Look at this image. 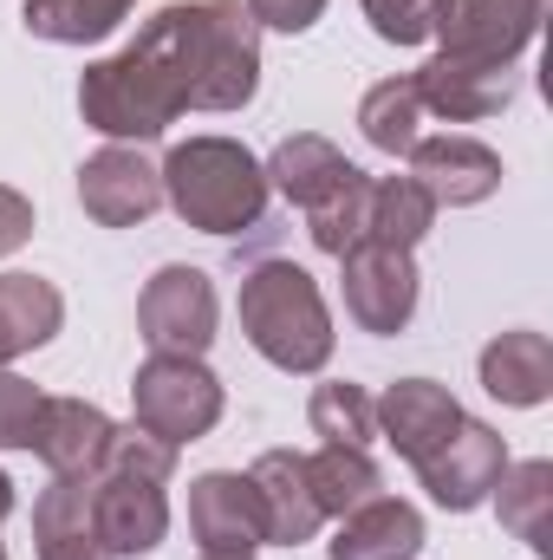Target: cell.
Masks as SVG:
<instances>
[{"instance_id": "obj_1", "label": "cell", "mask_w": 553, "mask_h": 560, "mask_svg": "<svg viewBox=\"0 0 553 560\" xmlns=\"http://www.w3.org/2000/svg\"><path fill=\"white\" fill-rule=\"evenodd\" d=\"M131 46L163 66L183 112H242L261 85V26L235 0L163 7Z\"/></svg>"}, {"instance_id": "obj_2", "label": "cell", "mask_w": 553, "mask_h": 560, "mask_svg": "<svg viewBox=\"0 0 553 560\" xmlns=\"http://www.w3.org/2000/svg\"><path fill=\"white\" fill-rule=\"evenodd\" d=\"M156 170H163V202L202 235H248L268 215V170L235 138H189Z\"/></svg>"}, {"instance_id": "obj_3", "label": "cell", "mask_w": 553, "mask_h": 560, "mask_svg": "<svg viewBox=\"0 0 553 560\" xmlns=\"http://www.w3.org/2000/svg\"><path fill=\"white\" fill-rule=\"evenodd\" d=\"M242 332L280 372H319L332 359V313L299 261H255L242 275Z\"/></svg>"}, {"instance_id": "obj_4", "label": "cell", "mask_w": 553, "mask_h": 560, "mask_svg": "<svg viewBox=\"0 0 553 560\" xmlns=\"http://www.w3.org/2000/svg\"><path fill=\"white\" fill-rule=\"evenodd\" d=\"M79 112H85L92 131H105L111 143H156L183 118V98H176V85L163 79V66L150 52L125 46V52L85 66Z\"/></svg>"}, {"instance_id": "obj_5", "label": "cell", "mask_w": 553, "mask_h": 560, "mask_svg": "<svg viewBox=\"0 0 553 560\" xmlns=\"http://www.w3.org/2000/svg\"><path fill=\"white\" fill-rule=\"evenodd\" d=\"M131 423L163 436L169 450L209 436L222 423V378L202 365V359H163L150 352L131 378Z\"/></svg>"}, {"instance_id": "obj_6", "label": "cell", "mask_w": 553, "mask_h": 560, "mask_svg": "<svg viewBox=\"0 0 553 560\" xmlns=\"http://www.w3.org/2000/svg\"><path fill=\"white\" fill-rule=\"evenodd\" d=\"M215 319H222L215 280L202 275V268L169 261V268H156V275L143 280L138 332L150 352H163V359H202L215 346Z\"/></svg>"}, {"instance_id": "obj_7", "label": "cell", "mask_w": 553, "mask_h": 560, "mask_svg": "<svg viewBox=\"0 0 553 560\" xmlns=\"http://www.w3.org/2000/svg\"><path fill=\"white\" fill-rule=\"evenodd\" d=\"M345 268V319L372 339H391L404 332L416 313V261L404 248H378V242H358L352 255H339Z\"/></svg>"}, {"instance_id": "obj_8", "label": "cell", "mask_w": 553, "mask_h": 560, "mask_svg": "<svg viewBox=\"0 0 553 560\" xmlns=\"http://www.w3.org/2000/svg\"><path fill=\"white\" fill-rule=\"evenodd\" d=\"M502 469H508V443H502V430H489V423H475V418H462L449 436H443V450H436L430 463H416L430 502L449 509V515L482 509V502L495 495Z\"/></svg>"}, {"instance_id": "obj_9", "label": "cell", "mask_w": 553, "mask_h": 560, "mask_svg": "<svg viewBox=\"0 0 553 560\" xmlns=\"http://www.w3.org/2000/svg\"><path fill=\"white\" fill-rule=\"evenodd\" d=\"M548 13H553V0H449V20H443L436 39L456 59L515 66L541 39V20Z\"/></svg>"}, {"instance_id": "obj_10", "label": "cell", "mask_w": 553, "mask_h": 560, "mask_svg": "<svg viewBox=\"0 0 553 560\" xmlns=\"http://www.w3.org/2000/svg\"><path fill=\"white\" fill-rule=\"evenodd\" d=\"M79 202L105 229H138L163 209V170L143 156V143H105L79 170Z\"/></svg>"}, {"instance_id": "obj_11", "label": "cell", "mask_w": 553, "mask_h": 560, "mask_svg": "<svg viewBox=\"0 0 553 560\" xmlns=\"http://www.w3.org/2000/svg\"><path fill=\"white\" fill-rule=\"evenodd\" d=\"M416 79V98L430 118H449V125H482V118H502L521 92V72L515 66H482V59H456V52H436Z\"/></svg>"}, {"instance_id": "obj_12", "label": "cell", "mask_w": 553, "mask_h": 560, "mask_svg": "<svg viewBox=\"0 0 553 560\" xmlns=\"http://www.w3.org/2000/svg\"><path fill=\"white\" fill-rule=\"evenodd\" d=\"M189 535L202 555H255L268 541L261 495L242 469H209L189 482Z\"/></svg>"}, {"instance_id": "obj_13", "label": "cell", "mask_w": 553, "mask_h": 560, "mask_svg": "<svg viewBox=\"0 0 553 560\" xmlns=\"http://www.w3.org/2000/svg\"><path fill=\"white\" fill-rule=\"evenodd\" d=\"M404 163H411V183L436 202V209H475V202H489V196L502 189V156H495L489 143L462 138V131H449V138H416V150Z\"/></svg>"}, {"instance_id": "obj_14", "label": "cell", "mask_w": 553, "mask_h": 560, "mask_svg": "<svg viewBox=\"0 0 553 560\" xmlns=\"http://www.w3.org/2000/svg\"><path fill=\"white\" fill-rule=\"evenodd\" d=\"M92 535L111 560H138L169 535V495L143 476H98L92 482Z\"/></svg>"}, {"instance_id": "obj_15", "label": "cell", "mask_w": 553, "mask_h": 560, "mask_svg": "<svg viewBox=\"0 0 553 560\" xmlns=\"http://www.w3.org/2000/svg\"><path fill=\"white\" fill-rule=\"evenodd\" d=\"M378 405V436L404 456V463H430L436 450H443V436L462 423V405L449 398V385H436V378H398L385 398H372Z\"/></svg>"}, {"instance_id": "obj_16", "label": "cell", "mask_w": 553, "mask_h": 560, "mask_svg": "<svg viewBox=\"0 0 553 560\" xmlns=\"http://www.w3.org/2000/svg\"><path fill=\"white\" fill-rule=\"evenodd\" d=\"M111 430H118V423L105 418L98 405H85V398H46L39 430H33V456H39L52 476H79V482H92V476L105 469Z\"/></svg>"}, {"instance_id": "obj_17", "label": "cell", "mask_w": 553, "mask_h": 560, "mask_svg": "<svg viewBox=\"0 0 553 560\" xmlns=\"http://www.w3.org/2000/svg\"><path fill=\"white\" fill-rule=\"evenodd\" d=\"M482 392L515 405V411H534L553 398V339L534 326H515L502 339L482 346Z\"/></svg>"}, {"instance_id": "obj_18", "label": "cell", "mask_w": 553, "mask_h": 560, "mask_svg": "<svg viewBox=\"0 0 553 560\" xmlns=\"http://www.w3.org/2000/svg\"><path fill=\"white\" fill-rule=\"evenodd\" d=\"M255 495H261V522H268V541L280 548H299L319 535V502H313V482H306V456L293 450H268L255 469H248Z\"/></svg>"}, {"instance_id": "obj_19", "label": "cell", "mask_w": 553, "mask_h": 560, "mask_svg": "<svg viewBox=\"0 0 553 560\" xmlns=\"http://www.w3.org/2000/svg\"><path fill=\"white\" fill-rule=\"evenodd\" d=\"M332 560H416L423 555V515L398 495H372L352 515H339L332 535Z\"/></svg>"}, {"instance_id": "obj_20", "label": "cell", "mask_w": 553, "mask_h": 560, "mask_svg": "<svg viewBox=\"0 0 553 560\" xmlns=\"http://www.w3.org/2000/svg\"><path fill=\"white\" fill-rule=\"evenodd\" d=\"M268 170V189H280L299 215L319 202V196H332L358 163H345V150L332 138H319V131H299V138H280V150L261 163Z\"/></svg>"}, {"instance_id": "obj_21", "label": "cell", "mask_w": 553, "mask_h": 560, "mask_svg": "<svg viewBox=\"0 0 553 560\" xmlns=\"http://www.w3.org/2000/svg\"><path fill=\"white\" fill-rule=\"evenodd\" d=\"M59 326H66V300L52 280L0 275V365H13L20 352H39Z\"/></svg>"}, {"instance_id": "obj_22", "label": "cell", "mask_w": 553, "mask_h": 560, "mask_svg": "<svg viewBox=\"0 0 553 560\" xmlns=\"http://www.w3.org/2000/svg\"><path fill=\"white\" fill-rule=\"evenodd\" d=\"M489 502H495V515H502V528H508L515 541H528L541 560L553 555V463L548 456L508 463Z\"/></svg>"}, {"instance_id": "obj_23", "label": "cell", "mask_w": 553, "mask_h": 560, "mask_svg": "<svg viewBox=\"0 0 553 560\" xmlns=\"http://www.w3.org/2000/svg\"><path fill=\"white\" fill-rule=\"evenodd\" d=\"M138 0H26L20 20L33 39H52V46H98L111 39L125 20H131Z\"/></svg>"}, {"instance_id": "obj_24", "label": "cell", "mask_w": 553, "mask_h": 560, "mask_svg": "<svg viewBox=\"0 0 553 560\" xmlns=\"http://www.w3.org/2000/svg\"><path fill=\"white\" fill-rule=\"evenodd\" d=\"M306 482H313L319 515H352L358 502H372V495H378V463H372V450L319 443V450L306 456Z\"/></svg>"}, {"instance_id": "obj_25", "label": "cell", "mask_w": 553, "mask_h": 560, "mask_svg": "<svg viewBox=\"0 0 553 560\" xmlns=\"http://www.w3.org/2000/svg\"><path fill=\"white\" fill-rule=\"evenodd\" d=\"M423 98H416V79H378L365 98H358V131L372 150L385 156H411L416 138H423Z\"/></svg>"}, {"instance_id": "obj_26", "label": "cell", "mask_w": 553, "mask_h": 560, "mask_svg": "<svg viewBox=\"0 0 553 560\" xmlns=\"http://www.w3.org/2000/svg\"><path fill=\"white\" fill-rule=\"evenodd\" d=\"M365 222H372V176H365V170H352L332 196H319V202L306 209V235H313V248L332 255V261L365 242Z\"/></svg>"}, {"instance_id": "obj_27", "label": "cell", "mask_w": 553, "mask_h": 560, "mask_svg": "<svg viewBox=\"0 0 553 560\" xmlns=\"http://www.w3.org/2000/svg\"><path fill=\"white\" fill-rule=\"evenodd\" d=\"M430 222H436V202L416 189L411 176H385V183H372V222H365V242H378V248H404V255H411L416 242L430 235Z\"/></svg>"}, {"instance_id": "obj_28", "label": "cell", "mask_w": 553, "mask_h": 560, "mask_svg": "<svg viewBox=\"0 0 553 560\" xmlns=\"http://www.w3.org/2000/svg\"><path fill=\"white\" fill-rule=\"evenodd\" d=\"M306 418H313V436L319 443H352V450H372V436H378V405H372V392L365 385H319L313 392V405H306Z\"/></svg>"}, {"instance_id": "obj_29", "label": "cell", "mask_w": 553, "mask_h": 560, "mask_svg": "<svg viewBox=\"0 0 553 560\" xmlns=\"http://www.w3.org/2000/svg\"><path fill=\"white\" fill-rule=\"evenodd\" d=\"M92 482H98V476H92ZM92 482H79V476H52V489L33 502V541H39V548L98 541V535H92Z\"/></svg>"}, {"instance_id": "obj_30", "label": "cell", "mask_w": 553, "mask_h": 560, "mask_svg": "<svg viewBox=\"0 0 553 560\" xmlns=\"http://www.w3.org/2000/svg\"><path fill=\"white\" fill-rule=\"evenodd\" d=\"M358 7H365L372 33L391 39V46H423L449 20V0H358Z\"/></svg>"}, {"instance_id": "obj_31", "label": "cell", "mask_w": 553, "mask_h": 560, "mask_svg": "<svg viewBox=\"0 0 553 560\" xmlns=\"http://www.w3.org/2000/svg\"><path fill=\"white\" fill-rule=\"evenodd\" d=\"M169 469H176V450H169L163 436L138 430V423H125V430H111V450H105V469H98V476H143V482H169Z\"/></svg>"}, {"instance_id": "obj_32", "label": "cell", "mask_w": 553, "mask_h": 560, "mask_svg": "<svg viewBox=\"0 0 553 560\" xmlns=\"http://www.w3.org/2000/svg\"><path fill=\"white\" fill-rule=\"evenodd\" d=\"M39 411H46V392L33 378H20V372L0 365V450H33Z\"/></svg>"}, {"instance_id": "obj_33", "label": "cell", "mask_w": 553, "mask_h": 560, "mask_svg": "<svg viewBox=\"0 0 553 560\" xmlns=\"http://www.w3.org/2000/svg\"><path fill=\"white\" fill-rule=\"evenodd\" d=\"M319 13H326V0H248V20L274 26V33H306Z\"/></svg>"}, {"instance_id": "obj_34", "label": "cell", "mask_w": 553, "mask_h": 560, "mask_svg": "<svg viewBox=\"0 0 553 560\" xmlns=\"http://www.w3.org/2000/svg\"><path fill=\"white\" fill-rule=\"evenodd\" d=\"M26 235H33V202H26L20 189H7V183H0V255L26 248Z\"/></svg>"}, {"instance_id": "obj_35", "label": "cell", "mask_w": 553, "mask_h": 560, "mask_svg": "<svg viewBox=\"0 0 553 560\" xmlns=\"http://www.w3.org/2000/svg\"><path fill=\"white\" fill-rule=\"evenodd\" d=\"M39 560H111L98 541H66V548H39Z\"/></svg>"}, {"instance_id": "obj_36", "label": "cell", "mask_w": 553, "mask_h": 560, "mask_svg": "<svg viewBox=\"0 0 553 560\" xmlns=\"http://www.w3.org/2000/svg\"><path fill=\"white\" fill-rule=\"evenodd\" d=\"M13 515V482H7V469H0V522Z\"/></svg>"}, {"instance_id": "obj_37", "label": "cell", "mask_w": 553, "mask_h": 560, "mask_svg": "<svg viewBox=\"0 0 553 560\" xmlns=\"http://www.w3.org/2000/svg\"><path fill=\"white\" fill-rule=\"evenodd\" d=\"M202 560H255V555H202Z\"/></svg>"}, {"instance_id": "obj_38", "label": "cell", "mask_w": 553, "mask_h": 560, "mask_svg": "<svg viewBox=\"0 0 553 560\" xmlns=\"http://www.w3.org/2000/svg\"><path fill=\"white\" fill-rule=\"evenodd\" d=\"M0 560H7V548H0Z\"/></svg>"}]
</instances>
